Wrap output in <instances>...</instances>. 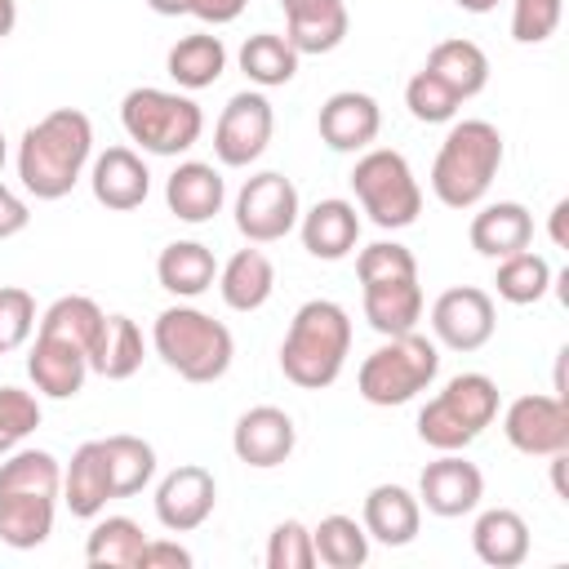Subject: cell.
<instances>
[{
  "mask_svg": "<svg viewBox=\"0 0 569 569\" xmlns=\"http://www.w3.org/2000/svg\"><path fill=\"white\" fill-rule=\"evenodd\" d=\"M156 280L173 298H200L204 289H213L218 262H213L209 244H200V240H173L156 258Z\"/></svg>",
  "mask_w": 569,
  "mask_h": 569,
  "instance_id": "484cf974",
  "label": "cell"
},
{
  "mask_svg": "<svg viewBox=\"0 0 569 569\" xmlns=\"http://www.w3.org/2000/svg\"><path fill=\"white\" fill-rule=\"evenodd\" d=\"M93 160V124L76 107L40 116L18 142V178L36 200H62Z\"/></svg>",
  "mask_w": 569,
  "mask_h": 569,
  "instance_id": "6da1fadb",
  "label": "cell"
},
{
  "mask_svg": "<svg viewBox=\"0 0 569 569\" xmlns=\"http://www.w3.org/2000/svg\"><path fill=\"white\" fill-rule=\"evenodd\" d=\"M316 124H320V142L329 151H369V142L382 129V107H378V98H369L360 89H338L325 98Z\"/></svg>",
  "mask_w": 569,
  "mask_h": 569,
  "instance_id": "2e32d148",
  "label": "cell"
},
{
  "mask_svg": "<svg viewBox=\"0 0 569 569\" xmlns=\"http://www.w3.org/2000/svg\"><path fill=\"white\" fill-rule=\"evenodd\" d=\"M565 213H569V200H556V209H551V240H556V249L569 244V236H565Z\"/></svg>",
  "mask_w": 569,
  "mask_h": 569,
  "instance_id": "681fc988",
  "label": "cell"
},
{
  "mask_svg": "<svg viewBox=\"0 0 569 569\" xmlns=\"http://www.w3.org/2000/svg\"><path fill=\"white\" fill-rule=\"evenodd\" d=\"M240 71L249 76V84L258 89H276V84H289L298 76V49L276 36V31H258L240 44Z\"/></svg>",
  "mask_w": 569,
  "mask_h": 569,
  "instance_id": "e575fe53",
  "label": "cell"
},
{
  "mask_svg": "<svg viewBox=\"0 0 569 569\" xmlns=\"http://www.w3.org/2000/svg\"><path fill=\"white\" fill-rule=\"evenodd\" d=\"M62 489V467L49 449H9L0 462V493H44L58 498Z\"/></svg>",
  "mask_w": 569,
  "mask_h": 569,
  "instance_id": "f35d334b",
  "label": "cell"
},
{
  "mask_svg": "<svg viewBox=\"0 0 569 569\" xmlns=\"http://www.w3.org/2000/svg\"><path fill=\"white\" fill-rule=\"evenodd\" d=\"M498 418V382L489 373H453L440 396H431L418 413V440L458 453Z\"/></svg>",
  "mask_w": 569,
  "mask_h": 569,
  "instance_id": "5b68a950",
  "label": "cell"
},
{
  "mask_svg": "<svg viewBox=\"0 0 569 569\" xmlns=\"http://www.w3.org/2000/svg\"><path fill=\"white\" fill-rule=\"evenodd\" d=\"M36 333V298L18 284H0V356L27 347Z\"/></svg>",
  "mask_w": 569,
  "mask_h": 569,
  "instance_id": "b9f144b4",
  "label": "cell"
},
{
  "mask_svg": "<svg viewBox=\"0 0 569 569\" xmlns=\"http://www.w3.org/2000/svg\"><path fill=\"white\" fill-rule=\"evenodd\" d=\"M485 498V476L476 462H467L462 453H440L436 462L422 467L418 476V502L440 516V520H453V516H467L476 511Z\"/></svg>",
  "mask_w": 569,
  "mask_h": 569,
  "instance_id": "5bb4252c",
  "label": "cell"
},
{
  "mask_svg": "<svg viewBox=\"0 0 569 569\" xmlns=\"http://www.w3.org/2000/svg\"><path fill=\"white\" fill-rule=\"evenodd\" d=\"M164 71H169V80L178 84V89H209V84H218L222 80V71H227V44L218 40V36H209V31H191V36H182L173 49H169V58H164Z\"/></svg>",
  "mask_w": 569,
  "mask_h": 569,
  "instance_id": "f1b7e54d",
  "label": "cell"
},
{
  "mask_svg": "<svg viewBox=\"0 0 569 569\" xmlns=\"http://www.w3.org/2000/svg\"><path fill=\"white\" fill-rule=\"evenodd\" d=\"M142 369V329L129 316H107L98 347L89 356V373L107 378V382H124Z\"/></svg>",
  "mask_w": 569,
  "mask_h": 569,
  "instance_id": "1f68e13d",
  "label": "cell"
},
{
  "mask_svg": "<svg viewBox=\"0 0 569 569\" xmlns=\"http://www.w3.org/2000/svg\"><path fill=\"white\" fill-rule=\"evenodd\" d=\"M298 231H302V249L320 262H338L360 244V213L351 200L329 196L316 200L307 213H298Z\"/></svg>",
  "mask_w": 569,
  "mask_h": 569,
  "instance_id": "ac0fdd59",
  "label": "cell"
},
{
  "mask_svg": "<svg viewBox=\"0 0 569 569\" xmlns=\"http://www.w3.org/2000/svg\"><path fill=\"white\" fill-rule=\"evenodd\" d=\"M191 565H196V556L173 538H147L142 556H138V569H191Z\"/></svg>",
  "mask_w": 569,
  "mask_h": 569,
  "instance_id": "7dc6e473",
  "label": "cell"
},
{
  "mask_svg": "<svg viewBox=\"0 0 569 569\" xmlns=\"http://www.w3.org/2000/svg\"><path fill=\"white\" fill-rule=\"evenodd\" d=\"M565 13V0H511V40L516 44H542L556 36Z\"/></svg>",
  "mask_w": 569,
  "mask_h": 569,
  "instance_id": "f6af8a7d",
  "label": "cell"
},
{
  "mask_svg": "<svg viewBox=\"0 0 569 569\" xmlns=\"http://www.w3.org/2000/svg\"><path fill=\"white\" fill-rule=\"evenodd\" d=\"M507 445L529 458L569 453V405L565 396H516L502 413Z\"/></svg>",
  "mask_w": 569,
  "mask_h": 569,
  "instance_id": "8fae6325",
  "label": "cell"
},
{
  "mask_svg": "<svg viewBox=\"0 0 569 569\" xmlns=\"http://www.w3.org/2000/svg\"><path fill=\"white\" fill-rule=\"evenodd\" d=\"M40 427V400L22 387H0V453L18 449Z\"/></svg>",
  "mask_w": 569,
  "mask_h": 569,
  "instance_id": "7bdbcfd3",
  "label": "cell"
},
{
  "mask_svg": "<svg viewBox=\"0 0 569 569\" xmlns=\"http://www.w3.org/2000/svg\"><path fill=\"white\" fill-rule=\"evenodd\" d=\"M111 471H107V453H102V440H84L76 453H71V467L62 471V502L71 507V516L80 520H93L107 511L111 502Z\"/></svg>",
  "mask_w": 569,
  "mask_h": 569,
  "instance_id": "603a6c76",
  "label": "cell"
},
{
  "mask_svg": "<svg viewBox=\"0 0 569 569\" xmlns=\"http://www.w3.org/2000/svg\"><path fill=\"white\" fill-rule=\"evenodd\" d=\"M293 445H298V427H293V418H289L284 409H276V405H253V409H244V413L236 418L231 449H236V458H240L244 467H253V471H271V467L289 462Z\"/></svg>",
  "mask_w": 569,
  "mask_h": 569,
  "instance_id": "9a60e30c",
  "label": "cell"
},
{
  "mask_svg": "<svg viewBox=\"0 0 569 569\" xmlns=\"http://www.w3.org/2000/svg\"><path fill=\"white\" fill-rule=\"evenodd\" d=\"M316 565V542L302 520H280L267 538V569H311Z\"/></svg>",
  "mask_w": 569,
  "mask_h": 569,
  "instance_id": "ee69618b",
  "label": "cell"
},
{
  "mask_svg": "<svg viewBox=\"0 0 569 569\" xmlns=\"http://www.w3.org/2000/svg\"><path fill=\"white\" fill-rule=\"evenodd\" d=\"M427 71H431L436 80H445V84L467 102V98H476V93L489 84V53H485L476 40L453 36V40L431 44V53H427Z\"/></svg>",
  "mask_w": 569,
  "mask_h": 569,
  "instance_id": "f546056e",
  "label": "cell"
},
{
  "mask_svg": "<svg viewBox=\"0 0 569 569\" xmlns=\"http://www.w3.org/2000/svg\"><path fill=\"white\" fill-rule=\"evenodd\" d=\"M102 453H107V471H111V493L116 498H133L151 485L156 476V449L142 440V436H107L102 440Z\"/></svg>",
  "mask_w": 569,
  "mask_h": 569,
  "instance_id": "d590c367",
  "label": "cell"
},
{
  "mask_svg": "<svg viewBox=\"0 0 569 569\" xmlns=\"http://www.w3.org/2000/svg\"><path fill=\"white\" fill-rule=\"evenodd\" d=\"M311 542H316V565L329 569H360L369 560V533L351 516H325L311 529Z\"/></svg>",
  "mask_w": 569,
  "mask_h": 569,
  "instance_id": "74e56055",
  "label": "cell"
},
{
  "mask_svg": "<svg viewBox=\"0 0 569 569\" xmlns=\"http://www.w3.org/2000/svg\"><path fill=\"white\" fill-rule=\"evenodd\" d=\"M142 525L129 520V516H107L89 529L84 538V560L93 569H138V556H142Z\"/></svg>",
  "mask_w": 569,
  "mask_h": 569,
  "instance_id": "836d02e7",
  "label": "cell"
},
{
  "mask_svg": "<svg viewBox=\"0 0 569 569\" xmlns=\"http://www.w3.org/2000/svg\"><path fill=\"white\" fill-rule=\"evenodd\" d=\"M405 107H409V116L422 120V124H449V120L458 116L462 98H458L445 80H436V76L422 67V71L405 84Z\"/></svg>",
  "mask_w": 569,
  "mask_h": 569,
  "instance_id": "ab89813d",
  "label": "cell"
},
{
  "mask_svg": "<svg viewBox=\"0 0 569 569\" xmlns=\"http://www.w3.org/2000/svg\"><path fill=\"white\" fill-rule=\"evenodd\" d=\"M369 542L382 547H409L422 529V502L405 485H373L365 493V516H360Z\"/></svg>",
  "mask_w": 569,
  "mask_h": 569,
  "instance_id": "ffe728a7",
  "label": "cell"
},
{
  "mask_svg": "<svg viewBox=\"0 0 569 569\" xmlns=\"http://www.w3.org/2000/svg\"><path fill=\"white\" fill-rule=\"evenodd\" d=\"M27 373L36 382L40 396L49 400H71L84 391V378H89V356L76 351L71 342L62 338H49V333H36V347L27 356Z\"/></svg>",
  "mask_w": 569,
  "mask_h": 569,
  "instance_id": "7402d4cb",
  "label": "cell"
},
{
  "mask_svg": "<svg viewBox=\"0 0 569 569\" xmlns=\"http://www.w3.org/2000/svg\"><path fill=\"white\" fill-rule=\"evenodd\" d=\"M27 222H31L27 200H22L13 187H4V182H0V240H9V236H18V231H27Z\"/></svg>",
  "mask_w": 569,
  "mask_h": 569,
  "instance_id": "c3c4849f",
  "label": "cell"
},
{
  "mask_svg": "<svg viewBox=\"0 0 569 569\" xmlns=\"http://www.w3.org/2000/svg\"><path fill=\"white\" fill-rule=\"evenodd\" d=\"M360 289H365V320L382 338L409 333L422 320V284H418V276L378 280V284H360Z\"/></svg>",
  "mask_w": 569,
  "mask_h": 569,
  "instance_id": "4316f807",
  "label": "cell"
},
{
  "mask_svg": "<svg viewBox=\"0 0 569 569\" xmlns=\"http://www.w3.org/2000/svg\"><path fill=\"white\" fill-rule=\"evenodd\" d=\"M89 187H93V200L102 209H116V213H129L147 200L151 191V169L147 160L133 151V147H107L102 156H93L89 164Z\"/></svg>",
  "mask_w": 569,
  "mask_h": 569,
  "instance_id": "e0dca14e",
  "label": "cell"
},
{
  "mask_svg": "<svg viewBox=\"0 0 569 569\" xmlns=\"http://www.w3.org/2000/svg\"><path fill=\"white\" fill-rule=\"evenodd\" d=\"M462 13H489V9H498L502 0H453Z\"/></svg>",
  "mask_w": 569,
  "mask_h": 569,
  "instance_id": "816d5d0a",
  "label": "cell"
},
{
  "mask_svg": "<svg viewBox=\"0 0 569 569\" xmlns=\"http://www.w3.org/2000/svg\"><path fill=\"white\" fill-rule=\"evenodd\" d=\"M284 9V40L302 53H333L347 40V4L342 0H280Z\"/></svg>",
  "mask_w": 569,
  "mask_h": 569,
  "instance_id": "d6986e66",
  "label": "cell"
},
{
  "mask_svg": "<svg viewBox=\"0 0 569 569\" xmlns=\"http://www.w3.org/2000/svg\"><path fill=\"white\" fill-rule=\"evenodd\" d=\"M156 356L187 382H218L236 360V338L222 320L204 316L200 307H164L151 325Z\"/></svg>",
  "mask_w": 569,
  "mask_h": 569,
  "instance_id": "277c9868",
  "label": "cell"
},
{
  "mask_svg": "<svg viewBox=\"0 0 569 569\" xmlns=\"http://www.w3.org/2000/svg\"><path fill=\"white\" fill-rule=\"evenodd\" d=\"M493 325H498L493 298L485 289H476V284L445 289L431 302V333L449 351H480L493 338Z\"/></svg>",
  "mask_w": 569,
  "mask_h": 569,
  "instance_id": "7c38bea8",
  "label": "cell"
},
{
  "mask_svg": "<svg viewBox=\"0 0 569 569\" xmlns=\"http://www.w3.org/2000/svg\"><path fill=\"white\" fill-rule=\"evenodd\" d=\"M4 160H9V142H4V133H0V169H4Z\"/></svg>",
  "mask_w": 569,
  "mask_h": 569,
  "instance_id": "f5cc1de1",
  "label": "cell"
},
{
  "mask_svg": "<svg viewBox=\"0 0 569 569\" xmlns=\"http://www.w3.org/2000/svg\"><path fill=\"white\" fill-rule=\"evenodd\" d=\"M102 325H107V311H102L93 298H84V293H62L58 302H49V311L40 316V329H36V333L62 338V342H71L76 351L93 356Z\"/></svg>",
  "mask_w": 569,
  "mask_h": 569,
  "instance_id": "4dcf8cb0",
  "label": "cell"
},
{
  "mask_svg": "<svg viewBox=\"0 0 569 569\" xmlns=\"http://www.w3.org/2000/svg\"><path fill=\"white\" fill-rule=\"evenodd\" d=\"M218 502V480L209 467L200 462H182L173 467L160 485H156V520L169 533H191L213 516Z\"/></svg>",
  "mask_w": 569,
  "mask_h": 569,
  "instance_id": "4fadbf2b",
  "label": "cell"
},
{
  "mask_svg": "<svg viewBox=\"0 0 569 569\" xmlns=\"http://www.w3.org/2000/svg\"><path fill=\"white\" fill-rule=\"evenodd\" d=\"M271 129H276V111H271L267 93L244 89L222 107V116L213 124V156L227 169H244L267 151Z\"/></svg>",
  "mask_w": 569,
  "mask_h": 569,
  "instance_id": "30bf717a",
  "label": "cell"
},
{
  "mask_svg": "<svg viewBox=\"0 0 569 569\" xmlns=\"http://www.w3.org/2000/svg\"><path fill=\"white\" fill-rule=\"evenodd\" d=\"M298 213H302L298 187L276 169H262V173L244 178V187L236 191V227L249 244L284 240L298 227Z\"/></svg>",
  "mask_w": 569,
  "mask_h": 569,
  "instance_id": "9c48e42d",
  "label": "cell"
},
{
  "mask_svg": "<svg viewBox=\"0 0 569 569\" xmlns=\"http://www.w3.org/2000/svg\"><path fill=\"white\" fill-rule=\"evenodd\" d=\"M502 169V133L489 120H453L436 160L431 191L445 209H476Z\"/></svg>",
  "mask_w": 569,
  "mask_h": 569,
  "instance_id": "3957f363",
  "label": "cell"
},
{
  "mask_svg": "<svg viewBox=\"0 0 569 569\" xmlns=\"http://www.w3.org/2000/svg\"><path fill=\"white\" fill-rule=\"evenodd\" d=\"M356 276H360V284L405 280V276H418V258H413V249H405L396 240H373L356 253Z\"/></svg>",
  "mask_w": 569,
  "mask_h": 569,
  "instance_id": "60d3db41",
  "label": "cell"
},
{
  "mask_svg": "<svg viewBox=\"0 0 569 569\" xmlns=\"http://www.w3.org/2000/svg\"><path fill=\"white\" fill-rule=\"evenodd\" d=\"M222 200H227V182L204 160H182L169 173V182H164V204L182 222H209V218H218L222 213Z\"/></svg>",
  "mask_w": 569,
  "mask_h": 569,
  "instance_id": "44dd1931",
  "label": "cell"
},
{
  "mask_svg": "<svg viewBox=\"0 0 569 569\" xmlns=\"http://www.w3.org/2000/svg\"><path fill=\"white\" fill-rule=\"evenodd\" d=\"M440 373V351L431 338L422 333H396L387 338L378 351H369L360 360V373H356V387L369 405L378 409H391V405H409L418 391H427Z\"/></svg>",
  "mask_w": 569,
  "mask_h": 569,
  "instance_id": "52a82bcc",
  "label": "cell"
},
{
  "mask_svg": "<svg viewBox=\"0 0 569 569\" xmlns=\"http://www.w3.org/2000/svg\"><path fill=\"white\" fill-rule=\"evenodd\" d=\"M120 124H124L129 142H138L142 151H151V156H182V151H191L200 142L204 111L187 93L138 84L120 102Z\"/></svg>",
  "mask_w": 569,
  "mask_h": 569,
  "instance_id": "8992f818",
  "label": "cell"
},
{
  "mask_svg": "<svg viewBox=\"0 0 569 569\" xmlns=\"http://www.w3.org/2000/svg\"><path fill=\"white\" fill-rule=\"evenodd\" d=\"M493 289L502 302L511 307H529L538 298H547L551 289V262L533 249H520V253H507L498 258V276H493Z\"/></svg>",
  "mask_w": 569,
  "mask_h": 569,
  "instance_id": "8d00e7d4",
  "label": "cell"
},
{
  "mask_svg": "<svg viewBox=\"0 0 569 569\" xmlns=\"http://www.w3.org/2000/svg\"><path fill=\"white\" fill-rule=\"evenodd\" d=\"M347 356H351V316H347V307L333 302V298L302 302L289 320L284 342H280V373L302 391H320V387L338 382Z\"/></svg>",
  "mask_w": 569,
  "mask_h": 569,
  "instance_id": "7a4b0ae2",
  "label": "cell"
},
{
  "mask_svg": "<svg viewBox=\"0 0 569 569\" xmlns=\"http://www.w3.org/2000/svg\"><path fill=\"white\" fill-rule=\"evenodd\" d=\"M160 18H178V13H191L200 22H213V27H227L244 13L249 0H147Z\"/></svg>",
  "mask_w": 569,
  "mask_h": 569,
  "instance_id": "bcb514c9",
  "label": "cell"
},
{
  "mask_svg": "<svg viewBox=\"0 0 569 569\" xmlns=\"http://www.w3.org/2000/svg\"><path fill=\"white\" fill-rule=\"evenodd\" d=\"M13 27H18V0H0V40L13 36Z\"/></svg>",
  "mask_w": 569,
  "mask_h": 569,
  "instance_id": "f907efd6",
  "label": "cell"
},
{
  "mask_svg": "<svg viewBox=\"0 0 569 569\" xmlns=\"http://www.w3.org/2000/svg\"><path fill=\"white\" fill-rule=\"evenodd\" d=\"M53 533V498L44 493H0V542L31 551Z\"/></svg>",
  "mask_w": 569,
  "mask_h": 569,
  "instance_id": "d6a6232c",
  "label": "cell"
},
{
  "mask_svg": "<svg viewBox=\"0 0 569 569\" xmlns=\"http://www.w3.org/2000/svg\"><path fill=\"white\" fill-rule=\"evenodd\" d=\"M276 289V267L262 249H236L218 271V293L231 311H258Z\"/></svg>",
  "mask_w": 569,
  "mask_h": 569,
  "instance_id": "83f0119b",
  "label": "cell"
},
{
  "mask_svg": "<svg viewBox=\"0 0 569 569\" xmlns=\"http://www.w3.org/2000/svg\"><path fill=\"white\" fill-rule=\"evenodd\" d=\"M471 547L489 569H516L529 560V525L511 507H489L471 525Z\"/></svg>",
  "mask_w": 569,
  "mask_h": 569,
  "instance_id": "d4e9b609",
  "label": "cell"
},
{
  "mask_svg": "<svg viewBox=\"0 0 569 569\" xmlns=\"http://www.w3.org/2000/svg\"><path fill=\"white\" fill-rule=\"evenodd\" d=\"M471 249L485 253V258H507V253H520L533 244V213L520 204V200H498V204H485L476 218H471Z\"/></svg>",
  "mask_w": 569,
  "mask_h": 569,
  "instance_id": "cb8c5ba5",
  "label": "cell"
},
{
  "mask_svg": "<svg viewBox=\"0 0 569 569\" xmlns=\"http://www.w3.org/2000/svg\"><path fill=\"white\" fill-rule=\"evenodd\" d=\"M351 191L373 227L400 231L413 227L422 213V187L409 169V160L391 147H369L351 169Z\"/></svg>",
  "mask_w": 569,
  "mask_h": 569,
  "instance_id": "ba28073f",
  "label": "cell"
}]
</instances>
